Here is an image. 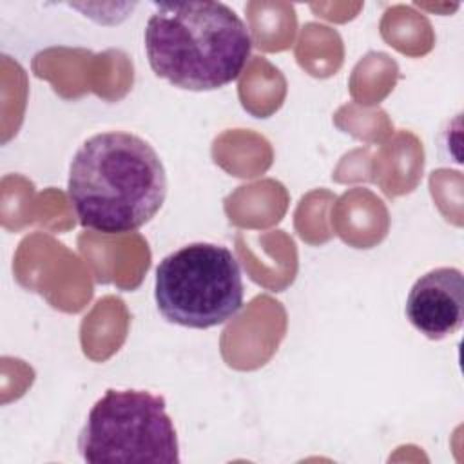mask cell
Instances as JSON below:
<instances>
[{"mask_svg": "<svg viewBox=\"0 0 464 464\" xmlns=\"http://www.w3.org/2000/svg\"><path fill=\"white\" fill-rule=\"evenodd\" d=\"M145 53L156 76L174 87L214 91L241 74L252 36L227 4H163L147 20Z\"/></svg>", "mask_w": 464, "mask_h": 464, "instance_id": "7a4b0ae2", "label": "cell"}, {"mask_svg": "<svg viewBox=\"0 0 464 464\" xmlns=\"http://www.w3.org/2000/svg\"><path fill=\"white\" fill-rule=\"evenodd\" d=\"M83 460L178 464L176 428L165 399L147 390H107L80 431Z\"/></svg>", "mask_w": 464, "mask_h": 464, "instance_id": "277c9868", "label": "cell"}, {"mask_svg": "<svg viewBox=\"0 0 464 464\" xmlns=\"http://www.w3.org/2000/svg\"><path fill=\"white\" fill-rule=\"evenodd\" d=\"M67 196L83 228L127 234L141 228L161 208L167 172L160 154L143 138L107 130L76 150Z\"/></svg>", "mask_w": 464, "mask_h": 464, "instance_id": "6da1fadb", "label": "cell"}, {"mask_svg": "<svg viewBox=\"0 0 464 464\" xmlns=\"http://www.w3.org/2000/svg\"><path fill=\"white\" fill-rule=\"evenodd\" d=\"M406 317L433 341L457 334L464 321L462 272L440 266L420 276L408 294Z\"/></svg>", "mask_w": 464, "mask_h": 464, "instance_id": "5b68a950", "label": "cell"}, {"mask_svg": "<svg viewBox=\"0 0 464 464\" xmlns=\"http://www.w3.org/2000/svg\"><path fill=\"white\" fill-rule=\"evenodd\" d=\"M243 290L241 266L223 245H185L156 268V306L179 326L205 330L227 323L241 310Z\"/></svg>", "mask_w": 464, "mask_h": 464, "instance_id": "3957f363", "label": "cell"}]
</instances>
